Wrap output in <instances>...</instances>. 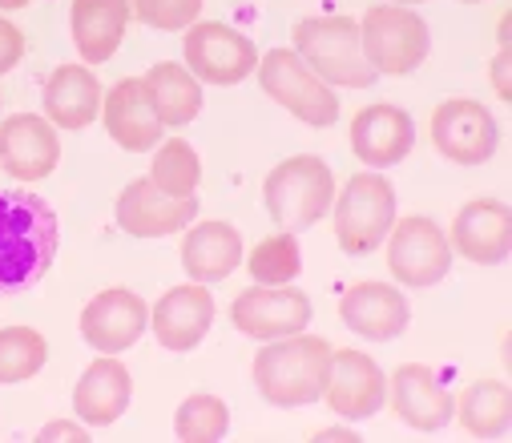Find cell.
I'll return each mask as SVG.
<instances>
[{
  "mask_svg": "<svg viewBox=\"0 0 512 443\" xmlns=\"http://www.w3.org/2000/svg\"><path fill=\"white\" fill-rule=\"evenodd\" d=\"M57 258V214L25 190L0 194V294L37 286Z\"/></svg>",
  "mask_w": 512,
  "mask_h": 443,
  "instance_id": "6da1fadb",
  "label": "cell"
},
{
  "mask_svg": "<svg viewBox=\"0 0 512 443\" xmlns=\"http://www.w3.org/2000/svg\"><path fill=\"white\" fill-rule=\"evenodd\" d=\"M331 347L315 335H283L267 339V347L254 355V387L275 407H307L323 395Z\"/></svg>",
  "mask_w": 512,
  "mask_h": 443,
  "instance_id": "7a4b0ae2",
  "label": "cell"
},
{
  "mask_svg": "<svg viewBox=\"0 0 512 443\" xmlns=\"http://www.w3.org/2000/svg\"><path fill=\"white\" fill-rule=\"evenodd\" d=\"M295 53L327 85L367 89L379 77L363 57L359 21H351V17H307V21H299L295 25Z\"/></svg>",
  "mask_w": 512,
  "mask_h": 443,
  "instance_id": "3957f363",
  "label": "cell"
},
{
  "mask_svg": "<svg viewBox=\"0 0 512 443\" xmlns=\"http://www.w3.org/2000/svg\"><path fill=\"white\" fill-rule=\"evenodd\" d=\"M263 198H267V214L275 218V226L299 234V230L315 226L327 214V206L335 202L331 166L323 158H315V154L287 158L267 174Z\"/></svg>",
  "mask_w": 512,
  "mask_h": 443,
  "instance_id": "277c9868",
  "label": "cell"
},
{
  "mask_svg": "<svg viewBox=\"0 0 512 443\" xmlns=\"http://www.w3.org/2000/svg\"><path fill=\"white\" fill-rule=\"evenodd\" d=\"M359 45L363 57L375 73H388V77H408L424 65L432 37L424 17H416L404 5H375L363 13L359 25Z\"/></svg>",
  "mask_w": 512,
  "mask_h": 443,
  "instance_id": "5b68a950",
  "label": "cell"
},
{
  "mask_svg": "<svg viewBox=\"0 0 512 443\" xmlns=\"http://www.w3.org/2000/svg\"><path fill=\"white\" fill-rule=\"evenodd\" d=\"M396 226V190L379 174H355L335 202V238L347 254H371Z\"/></svg>",
  "mask_w": 512,
  "mask_h": 443,
  "instance_id": "8992f818",
  "label": "cell"
},
{
  "mask_svg": "<svg viewBox=\"0 0 512 443\" xmlns=\"http://www.w3.org/2000/svg\"><path fill=\"white\" fill-rule=\"evenodd\" d=\"M254 69H259L263 93L275 97L287 113H295L299 121H307V125H315V129L335 125V117H339V97L331 93L327 81H319V77L299 61L295 49H271Z\"/></svg>",
  "mask_w": 512,
  "mask_h": 443,
  "instance_id": "52a82bcc",
  "label": "cell"
},
{
  "mask_svg": "<svg viewBox=\"0 0 512 443\" xmlns=\"http://www.w3.org/2000/svg\"><path fill=\"white\" fill-rule=\"evenodd\" d=\"M182 49H186V69L210 85H238L242 77L254 73V65H259L254 41L242 37L238 29L222 25V21H194L186 29Z\"/></svg>",
  "mask_w": 512,
  "mask_h": 443,
  "instance_id": "ba28073f",
  "label": "cell"
},
{
  "mask_svg": "<svg viewBox=\"0 0 512 443\" xmlns=\"http://www.w3.org/2000/svg\"><path fill=\"white\" fill-rule=\"evenodd\" d=\"M392 242H388V270L396 282L404 286H436L448 266H452V246H448V234L432 222V218H404L396 222V230H388Z\"/></svg>",
  "mask_w": 512,
  "mask_h": 443,
  "instance_id": "9c48e42d",
  "label": "cell"
},
{
  "mask_svg": "<svg viewBox=\"0 0 512 443\" xmlns=\"http://www.w3.org/2000/svg\"><path fill=\"white\" fill-rule=\"evenodd\" d=\"M230 323L250 335V339H283V335H299L311 323V299L303 290L287 286H250L242 290L234 307H230Z\"/></svg>",
  "mask_w": 512,
  "mask_h": 443,
  "instance_id": "30bf717a",
  "label": "cell"
},
{
  "mask_svg": "<svg viewBox=\"0 0 512 443\" xmlns=\"http://www.w3.org/2000/svg\"><path fill=\"white\" fill-rule=\"evenodd\" d=\"M496 121L480 101L452 97L432 113V141L436 150L456 166H480L496 154Z\"/></svg>",
  "mask_w": 512,
  "mask_h": 443,
  "instance_id": "8fae6325",
  "label": "cell"
},
{
  "mask_svg": "<svg viewBox=\"0 0 512 443\" xmlns=\"http://www.w3.org/2000/svg\"><path fill=\"white\" fill-rule=\"evenodd\" d=\"M150 327V311L142 303V294L125 290V286H113V290H101L97 299L81 311V335L93 351L101 355H121L130 351L142 331Z\"/></svg>",
  "mask_w": 512,
  "mask_h": 443,
  "instance_id": "7c38bea8",
  "label": "cell"
},
{
  "mask_svg": "<svg viewBox=\"0 0 512 443\" xmlns=\"http://www.w3.org/2000/svg\"><path fill=\"white\" fill-rule=\"evenodd\" d=\"M61 162V141L53 121L37 113H13L0 121V166L21 182H41Z\"/></svg>",
  "mask_w": 512,
  "mask_h": 443,
  "instance_id": "4fadbf2b",
  "label": "cell"
},
{
  "mask_svg": "<svg viewBox=\"0 0 512 443\" xmlns=\"http://www.w3.org/2000/svg\"><path fill=\"white\" fill-rule=\"evenodd\" d=\"M323 395L331 403V411L339 419H371L383 407L388 395V379L375 367L371 355L359 351H331L327 363V379H323Z\"/></svg>",
  "mask_w": 512,
  "mask_h": 443,
  "instance_id": "5bb4252c",
  "label": "cell"
},
{
  "mask_svg": "<svg viewBox=\"0 0 512 443\" xmlns=\"http://www.w3.org/2000/svg\"><path fill=\"white\" fill-rule=\"evenodd\" d=\"M194 218H198L194 198H174V194L158 190L150 178L130 182L117 198V226L134 238H166V234L190 226Z\"/></svg>",
  "mask_w": 512,
  "mask_h": 443,
  "instance_id": "9a60e30c",
  "label": "cell"
},
{
  "mask_svg": "<svg viewBox=\"0 0 512 443\" xmlns=\"http://www.w3.org/2000/svg\"><path fill=\"white\" fill-rule=\"evenodd\" d=\"M392 407L412 431H440L448 419H456V395L440 379L436 367L404 363L392 375Z\"/></svg>",
  "mask_w": 512,
  "mask_h": 443,
  "instance_id": "2e32d148",
  "label": "cell"
},
{
  "mask_svg": "<svg viewBox=\"0 0 512 443\" xmlns=\"http://www.w3.org/2000/svg\"><path fill=\"white\" fill-rule=\"evenodd\" d=\"M210 323H214V299H210V290H202V282H186V286L166 290L150 315L158 343L166 351H178V355L194 351L206 339Z\"/></svg>",
  "mask_w": 512,
  "mask_h": 443,
  "instance_id": "e0dca14e",
  "label": "cell"
},
{
  "mask_svg": "<svg viewBox=\"0 0 512 443\" xmlns=\"http://www.w3.org/2000/svg\"><path fill=\"white\" fill-rule=\"evenodd\" d=\"M416 125L400 105H367L351 121V150L367 166H396L412 154Z\"/></svg>",
  "mask_w": 512,
  "mask_h": 443,
  "instance_id": "ac0fdd59",
  "label": "cell"
},
{
  "mask_svg": "<svg viewBox=\"0 0 512 443\" xmlns=\"http://www.w3.org/2000/svg\"><path fill=\"white\" fill-rule=\"evenodd\" d=\"M339 319L347 323V331L388 343L396 335H404L412 311L400 290H392L388 282H355L343 299H339Z\"/></svg>",
  "mask_w": 512,
  "mask_h": 443,
  "instance_id": "d6986e66",
  "label": "cell"
},
{
  "mask_svg": "<svg viewBox=\"0 0 512 443\" xmlns=\"http://www.w3.org/2000/svg\"><path fill=\"white\" fill-rule=\"evenodd\" d=\"M508 242H512V218L500 198H476V202L460 206V214L452 222V238H448V246H456L460 258L480 262V266L504 262Z\"/></svg>",
  "mask_w": 512,
  "mask_h": 443,
  "instance_id": "ffe728a7",
  "label": "cell"
},
{
  "mask_svg": "<svg viewBox=\"0 0 512 443\" xmlns=\"http://www.w3.org/2000/svg\"><path fill=\"white\" fill-rule=\"evenodd\" d=\"M105 109V129L109 137L130 154H142V150H154L162 141V121L154 113V101L142 85V77H125L109 89V97L101 101Z\"/></svg>",
  "mask_w": 512,
  "mask_h": 443,
  "instance_id": "44dd1931",
  "label": "cell"
},
{
  "mask_svg": "<svg viewBox=\"0 0 512 443\" xmlns=\"http://www.w3.org/2000/svg\"><path fill=\"white\" fill-rule=\"evenodd\" d=\"M130 395H134V379L125 371V363L117 359H97L85 367V375L77 379V391H73V411L77 419L93 423V427H105V423H117L130 407Z\"/></svg>",
  "mask_w": 512,
  "mask_h": 443,
  "instance_id": "7402d4cb",
  "label": "cell"
},
{
  "mask_svg": "<svg viewBox=\"0 0 512 443\" xmlns=\"http://www.w3.org/2000/svg\"><path fill=\"white\" fill-rule=\"evenodd\" d=\"M73 45L81 53V61L101 65L117 53L125 25H130V0H73Z\"/></svg>",
  "mask_w": 512,
  "mask_h": 443,
  "instance_id": "603a6c76",
  "label": "cell"
},
{
  "mask_svg": "<svg viewBox=\"0 0 512 443\" xmlns=\"http://www.w3.org/2000/svg\"><path fill=\"white\" fill-rule=\"evenodd\" d=\"M242 262V234L230 222H198L182 238V266L194 282H222Z\"/></svg>",
  "mask_w": 512,
  "mask_h": 443,
  "instance_id": "cb8c5ba5",
  "label": "cell"
},
{
  "mask_svg": "<svg viewBox=\"0 0 512 443\" xmlns=\"http://www.w3.org/2000/svg\"><path fill=\"white\" fill-rule=\"evenodd\" d=\"M45 113L61 129H85L101 113V81L85 65H61L45 85Z\"/></svg>",
  "mask_w": 512,
  "mask_h": 443,
  "instance_id": "d4e9b609",
  "label": "cell"
},
{
  "mask_svg": "<svg viewBox=\"0 0 512 443\" xmlns=\"http://www.w3.org/2000/svg\"><path fill=\"white\" fill-rule=\"evenodd\" d=\"M150 101H154V113L162 125H190L198 113H202V89H198V77L182 65H154L146 77H142Z\"/></svg>",
  "mask_w": 512,
  "mask_h": 443,
  "instance_id": "484cf974",
  "label": "cell"
},
{
  "mask_svg": "<svg viewBox=\"0 0 512 443\" xmlns=\"http://www.w3.org/2000/svg\"><path fill=\"white\" fill-rule=\"evenodd\" d=\"M456 415L464 423L468 435L476 439H496L508 431V415H512V395L504 383L496 379H476L472 387H464V395L456 399Z\"/></svg>",
  "mask_w": 512,
  "mask_h": 443,
  "instance_id": "4316f807",
  "label": "cell"
},
{
  "mask_svg": "<svg viewBox=\"0 0 512 443\" xmlns=\"http://www.w3.org/2000/svg\"><path fill=\"white\" fill-rule=\"evenodd\" d=\"M246 270H250V278L259 286H287V282H295L299 270H303V254H299L295 234L283 230L275 238H263L259 246L250 250Z\"/></svg>",
  "mask_w": 512,
  "mask_h": 443,
  "instance_id": "83f0119b",
  "label": "cell"
},
{
  "mask_svg": "<svg viewBox=\"0 0 512 443\" xmlns=\"http://www.w3.org/2000/svg\"><path fill=\"white\" fill-rule=\"evenodd\" d=\"M49 359L45 335L33 327H5L0 331V383H25L33 379Z\"/></svg>",
  "mask_w": 512,
  "mask_h": 443,
  "instance_id": "f1b7e54d",
  "label": "cell"
},
{
  "mask_svg": "<svg viewBox=\"0 0 512 443\" xmlns=\"http://www.w3.org/2000/svg\"><path fill=\"white\" fill-rule=\"evenodd\" d=\"M198 178H202V162H198V154H194L190 141L174 137V141H166L162 150L154 154L150 182H154L158 190H166V194H174V198H194Z\"/></svg>",
  "mask_w": 512,
  "mask_h": 443,
  "instance_id": "f546056e",
  "label": "cell"
},
{
  "mask_svg": "<svg viewBox=\"0 0 512 443\" xmlns=\"http://www.w3.org/2000/svg\"><path fill=\"white\" fill-rule=\"evenodd\" d=\"M174 431L186 443H214L230 431V411L218 395H190L174 415Z\"/></svg>",
  "mask_w": 512,
  "mask_h": 443,
  "instance_id": "4dcf8cb0",
  "label": "cell"
},
{
  "mask_svg": "<svg viewBox=\"0 0 512 443\" xmlns=\"http://www.w3.org/2000/svg\"><path fill=\"white\" fill-rule=\"evenodd\" d=\"M130 13L150 29L178 33V29H190L198 21L202 0H130Z\"/></svg>",
  "mask_w": 512,
  "mask_h": 443,
  "instance_id": "1f68e13d",
  "label": "cell"
},
{
  "mask_svg": "<svg viewBox=\"0 0 512 443\" xmlns=\"http://www.w3.org/2000/svg\"><path fill=\"white\" fill-rule=\"evenodd\" d=\"M21 57H25V37H21V29L9 25V21H0V77H5Z\"/></svg>",
  "mask_w": 512,
  "mask_h": 443,
  "instance_id": "d6a6232c",
  "label": "cell"
},
{
  "mask_svg": "<svg viewBox=\"0 0 512 443\" xmlns=\"http://www.w3.org/2000/svg\"><path fill=\"white\" fill-rule=\"evenodd\" d=\"M496 93L508 101V49L496 57Z\"/></svg>",
  "mask_w": 512,
  "mask_h": 443,
  "instance_id": "836d02e7",
  "label": "cell"
},
{
  "mask_svg": "<svg viewBox=\"0 0 512 443\" xmlns=\"http://www.w3.org/2000/svg\"><path fill=\"white\" fill-rule=\"evenodd\" d=\"M61 435H69V439H85V431H81V427H69V423H53V427L41 431V439H61Z\"/></svg>",
  "mask_w": 512,
  "mask_h": 443,
  "instance_id": "e575fe53",
  "label": "cell"
},
{
  "mask_svg": "<svg viewBox=\"0 0 512 443\" xmlns=\"http://www.w3.org/2000/svg\"><path fill=\"white\" fill-rule=\"evenodd\" d=\"M29 5V0H0V9H5V13H13V9H25Z\"/></svg>",
  "mask_w": 512,
  "mask_h": 443,
  "instance_id": "d590c367",
  "label": "cell"
},
{
  "mask_svg": "<svg viewBox=\"0 0 512 443\" xmlns=\"http://www.w3.org/2000/svg\"><path fill=\"white\" fill-rule=\"evenodd\" d=\"M319 439H355L351 431H319Z\"/></svg>",
  "mask_w": 512,
  "mask_h": 443,
  "instance_id": "8d00e7d4",
  "label": "cell"
},
{
  "mask_svg": "<svg viewBox=\"0 0 512 443\" xmlns=\"http://www.w3.org/2000/svg\"><path fill=\"white\" fill-rule=\"evenodd\" d=\"M400 5H420V0H400Z\"/></svg>",
  "mask_w": 512,
  "mask_h": 443,
  "instance_id": "74e56055",
  "label": "cell"
},
{
  "mask_svg": "<svg viewBox=\"0 0 512 443\" xmlns=\"http://www.w3.org/2000/svg\"><path fill=\"white\" fill-rule=\"evenodd\" d=\"M468 5H472V0H468Z\"/></svg>",
  "mask_w": 512,
  "mask_h": 443,
  "instance_id": "f35d334b",
  "label": "cell"
}]
</instances>
